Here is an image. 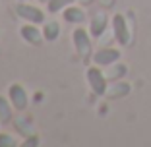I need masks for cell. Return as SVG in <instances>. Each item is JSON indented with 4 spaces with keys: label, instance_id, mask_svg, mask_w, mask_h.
<instances>
[{
    "label": "cell",
    "instance_id": "1",
    "mask_svg": "<svg viewBox=\"0 0 151 147\" xmlns=\"http://www.w3.org/2000/svg\"><path fill=\"white\" fill-rule=\"evenodd\" d=\"M72 41H74V47L78 50L81 58H87L91 54V41H89V33L85 31L83 27H78L72 33Z\"/></svg>",
    "mask_w": 151,
    "mask_h": 147
},
{
    "label": "cell",
    "instance_id": "2",
    "mask_svg": "<svg viewBox=\"0 0 151 147\" xmlns=\"http://www.w3.org/2000/svg\"><path fill=\"white\" fill-rule=\"evenodd\" d=\"M87 81H89V87H91V91L95 95H105V91H107V80H105V76H103V72L99 70L97 64L87 70Z\"/></svg>",
    "mask_w": 151,
    "mask_h": 147
},
{
    "label": "cell",
    "instance_id": "3",
    "mask_svg": "<svg viewBox=\"0 0 151 147\" xmlns=\"http://www.w3.org/2000/svg\"><path fill=\"white\" fill-rule=\"evenodd\" d=\"M16 12H18L19 18H23L29 23H37V25H39V23H45V14L41 12L39 8L31 6V4H23V2H19L18 8H16Z\"/></svg>",
    "mask_w": 151,
    "mask_h": 147
},
{
    "label": "cell",
    "instance_id": "4",
    "mask_svg": "<svg viewBox=\"0 0 151 147\" xmlns=\"http://www.w3.org/2000/svg\"><path fill=\"white\" fill-rule=\"evenodd\" d=\"M8 99H10V103L14 105L16 110H25L27 108V93H25V89H23V85H19V83L10 85Z\"/></svg>",
    "mask_w": 151,
    "mask_h": 147
},
{
    "label": "cell",
    "instance_id": "5",
    "mask_svg": "<svg viewBox=\"0 0 151 147\" xmlns=\"http://www.w3.org/2000/svg\"><path fill=\"white\" fill-rule=\"evenodd\" d=\"M112 29H114V39L120 45H128L130 43V29L126 25V19L122 14H116L112 18Z\"/></svg>",
    "mask_w": 151,
    "mask_h": 147
},
{
    "label": "cell",
    "instance_id": "6",
    "mask_svg": "<svg viewBox=\"0 0 151 147\" xmlns=\"http://www.w3.org/2000/svg\"><path fill=\"white\" fill-rule=\"evenodd\" d=\"M19 33H22L23 41H27L29 45H41L43 43V29H39L37 27V23H29L27 22L25 25L19 27Z\"/></svg>",
    "mask_w": 151,
    "mask_h": 147
},
{
    "label": "cell",
    "instance_id": "7",
    "mask_svg": "<svg viewBox=\"0 0 151 147\" xmlns=\"http://www.w3.org/2000/svg\"><path fill=\"white\" fill-rule=\"evenodd\" d=\"M93 60L97 66H111L116 60H120V50L118 49H101L93 54Z\"/></svg>",
    "mask_w": 151,
    "mask_h": 147
},
{
    "label": "cell",
    "instance_id": "8",
    "mask_svg": "<svg viewBox=\"0 0 151 147\" xmlns=\"http://www.w3.org/2000/svg\"><path fill=\"white\" fill-rule=\"evenodd\" d=\"M107 14H95L93 18H91V27H89V33H91V37H101L103 31L107 29Z\"/></svg>",
    "mask_w": 151,
    "mask_h": 147
},
{
    "label": "cell",
    "instance_id": "9",
    "mask_svg": "<svg viewBox=\"0 0 151 147\" xmlns=\"http://www.w3.org/2000/svg\"><path fill=\"white\" fill-rule=\"evenodd\" d=\"M62 18L68 23H83L85 22V12L81 8H76V6L70 4L68 8L62 10Z\"/></svg>",
    "mask_w": 151,
    "mask_h": 147
},
{
    "label": "cell",
    "instance_id": "10",
    "mask_svg": "<svg viewBox=\"0 0 151 147\" xmlns=\"http://www.w3.org/2000/svg\"><path fill=\"white\" fill-rule=\"evenodd\" d=\"M12 108H14V105L10 103V99L0 95V124L12 122Z\"/></svg>",
    "mask_w": 151,
    "mask_h": 147
},
{
    "label": "cell",
    "instance_id": "11",
    "mask_svg": "<svg viewBox=\"0 0 151 147\" xmlns=\"http://www.w3.org/2000/svg\"><path fill=\"white\" fill-rule=\"evenodd\" d=\"M58 35H60V25L56 22H45V25H43L45 41H56Z\"/></svg>",
    "mask_w": 151,
    "mask_h": 147
},
{
    "label": "cell",
    "instance_id": "12",
    "mask_svg": "<svg viewBox=\"0 0 151 147\" xmlns=\"http://www.w3.org/2000/svg\"><path fill=\"white\" fill-rule=\"evenodd\" d=\"M70 4H74V0H49L47 2V10L50 14H58V12H62L64 8H68Z\"/></svg>",
    "mask_w": 151,
    "mask_h": 147
},
{
    "label": "cell",
    "instance_id": "13",
    "mask_svg": "<svg viewBox=\"0 0 151 147\" xmlns=\"http://www.w3.org/2000/svg\"><path fill=\"white\" fill-rule=\"evenodd\" d=\"M18 141L14 139V136L10 134H0V147H16Z\"/></svg>",
    "mask_w": 151,
    "mask_h": 147
},
{
    "label": "cell",
    "instance_id": "14",
    "mask_svg": "<svg viewBox=\"0 0 151 147\" xmlns=\"http://www.w3.org/2000/svg\"><path fill=\"white\" fill-rule=\"evenodd\" d=\"M22 145H23V147H33V145L37 147V145H39V138H37V136H29V138H27L25 141L22 143Z\"/></svg>",
    "mask_w": 151,
    "mask_h": 147
},
{
    "label": "cell",
    "instance_id": "15",
    "mask_svg": "<svg viewBox=\"0 0 151 147\" xmlns=\"http://www.w3.org/2000/svg\"><path fill=\"white\" fill-rule=\"evenodd\" d=\"M39 2H43V4H47V2H49V0H39Z\"/></svg>",
    "mask_w": 151,
    "mask_h": 147
},
{
    "label": "cell",
    "instance_id": "16",
    "mask_svg": "<svg viewBox=\"0 0 151 147\" xmlns=\"http://www.w3.org/2000/svg\"><path fill=\"white\" fill-rule=\"evenodd\" d=\"M19 2H23V0H19Z\"/></svg>",
    "mask_w": 151,
    "mask_h": 147
}]
</instances>
